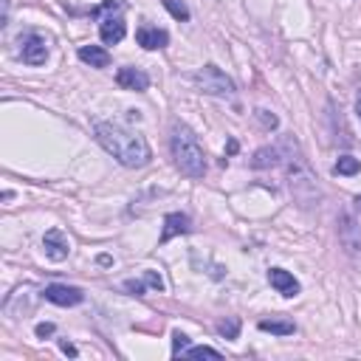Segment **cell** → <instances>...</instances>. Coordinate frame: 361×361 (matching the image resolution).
<instances>
[{"label":"cell","mask_w":361,"mask_h":361,"mask_svg":"<svg viewBox=\"0 0 361 361\" xmlns=\"http://www.w3.org/2000/svg\"><path fill=\"white\" fill-rule=\"evenodd\" d=\"M93 133H96V141H99L118 164H124V166H130V169L147 166L149 158H152L147 141H144L138 133H133V130H127V127H121V124H116V121H96V124H93Z\"/></svg>","instance_id":"1"},{"label":"cell","mask_w":361,"mask_h":361,"mask_svg":"<svg viewBox=\"0 0 361 361\" xmlns=\"http://www.w3.org/2000/svg\"><path fill=\"white\" fill-rule=\"evenodd\" d=\"M169 149H172L175 166H178L186 178H203V172H206V155H203V147H200L197 135H195L186 124H175V127H172Z\"/></svg>","instance_id":"2"},{"label":"cell","mask_w":361,"mask_h":361,"mask_svg":"<svg viewBox=\"0 0 361 361\" xmlns=\"http://www.w3.org/2000/svg\"><path fill=\"white\" fill-rule=\"evenodd\" d=\"M192 82L197 85V90H203V93H209V96H220V99H231V96H234V82H231L217 65H203V68L192 76Z\"/></svg>","instance_id":"3"},{"label":"cell","mask_w":361,"mask_h":361,"mask_svg":"<svg viewBox=\"0 0 361 361\" xmlns=\"http://www.w3.org/2000/svg\"><path fill=\"white\" fill-rule=\"evenodd\" d=\"M338 243L344 245L347 254L361 257V226L353 220V214L341 212L338 214Z\"/></svg>","instance_id":"4"},{"label":"cell","mask_w":361,"mask_h":361,"mask_svg":"<svg viewBox=\"0 0 361 361\" xmlns=\"http://www.w3.org/2000/svg\"><path fill=\"white\" fill-rule=\"evenodd\" d=\"M20 54H23V62L25 65H42L45 59H48V42H45V37H39V34H25V37H20Z\"/></svg>","instance_id":"5"},{"label":"cell","mask_w":361,"mask_h":361,"mask_svg":"<svg viewBox=\"0 0 361 361\" xmlns=\"http://www.w3.org/2000/svg\"><path fill=\"white\" fill-rule=\"evenodd\" d=\"M42 251H45V257H48V259L62 262V259L71 254V240L65 237V231H62V228H48V231H45V237H42Z\"/></svg>","instance_id":"6"},{"label":"cell","mask_w":361,"mask_h":361,"mask_svg":"<svg viewBox=\"0 0 361 361\" xmlns=\"http://www.w3.org/2000/svg\"><path fill=\"white\" fill-rule=\"evenodd\" d=\"M42 296H45L48 302L59 305V307H73V305H79V302L85 299L82 288H73V285H48V288L42 290Z\"/></svg>","instance_id":"7"},{"label":"cell","mask_w":361,"mask_h":361,"mask_svg":"<svg viewBox=\"0 0 361 361\" xmlns=\"http://www.w3.org/2000/svg\"><path fill=\"white\" fill-rule=\"evenodd\" d=\"M124 34H127V28H124V20H121L118 14H104V17L99 20V37H102L104 45L121 42Z\"/></svg>","instance_id":"8"},{"label":"cell","mask_w":361,"mask_h":361,"mask_svg":"<svg viewBox=\"0 0 361 361\" xmlns=\"http://www.w3.org/2000/svg\"><path fill=\"white\" fill-rule=\"evenodd\" d=\"M268 282H271V288H274L276 293H282V296H296V293L302 290L299 279H296L290 271H285V268H271V271H268Z\"/></svg>","instance_id":"9"},{"label":"cell","mask_w":361,"mask_h":361,"mask_svg":"<svg viewBox=\"0 0 361 361\" xmlns=\"http://www.w3.org/2000/svg\"><path fill=\"white\" fill-rule=\"evenodd\" d=\"M135 39H138V45L147 48V51H158V48H166L169 34H166L164 28H158V25H141V28L135 31Z\"/></svg>","instance_id":"10"},{"label":"cell","mask_w":361,"mask_h":361,"mask_svg":"<svg viewBox=\"0 0 361 361\" xmlns=\"http://www.w3.org/2000/svg\"><path fill=\"white\" fill-rule=\"evenodd\" d=\"M116 82H118V87H124V90H147V87H149V76H147L141 68H133V65L118 68Z\"/></svg>","instance_id":"11"},{"label":"cell","mask_w":361,"mask_h":361,"mask_svg":"<svg viewBox=\"0 0 361 361\" xmlns=\"http://www.w3.org/2000/svg\"><path fill=\"white\" fill-rule=\"evenodd\" d=\"M186 231H189V214H183V212H169V214L164 217L161 243H166V240H172V237H178V234H186Z\"/></svg>","instance_id":"12"},{"label":"cell","mask_w":361,"mask_h":361,"mask_svg":"<svg viewBox=\"0 0 361 361\" xmlns=\"http://www.w3.org/2000/svg\"><path fill=\"white\" fill-rule=\"evenodd\" d=\"M279 164H285V152L279 147H259L251 158L254 169H268V166H279Z\"/></svg>","instance_id":"13"},{"label":"cell","mask_w":361,"mask_h":361,"mask_svg":"<svg viewBox=\"0 0 361 361\" xmlns=\"http://www.w3.org/2000/svg\"><path fill=\"white\" fill-rule=\"evenodd\" d=\"M79 59L87 62L90 68H107L110 65V54L102 45H82L79 48Z\"/></svg>","instance_id":"14"},{"label":"cell","mask_w":361,"mask_h":361,"mask_svg":"<svg viewBox=\"0 0 361 361\" xmlns=\"http://www.w3.org/2000/svg\"><path fill=\"white\" fill-rule=\"evenodd\" d=\"M257 327L265 330V333H274V336H290L296 330V324L288 322V319H259Z\"/></svg>","instance_id":"15"},{"label":"cell","mask_w":361,"mask_h":361,"mask_svg":"<svg viewBox=\"0 0 361 361\" xmlns=\"http://www.w3.org/2000/svg\"><path fill=\"white\" fill-rule=\"evenodd\" d=\"M358 169H361V161L353 158V155H341V158L336 161V166H333L336 175H355Z\"/></svg>","instance_id":"16"},{"label":"cell","mask_w":361,"mask_h":361,"mask_svg":"<svg viewBox=\"0 0 361 361\" xmlns=\"http://www.w3.org/2000/svg\"><path fill=\"white\" fill-rule=\"evenodd\" d=\"M164 3V8L175 17V20H189V8L180 3V0H161Z\"/></svg>","instance_id":"17"},{"label":"cell","mask_w":361,"mask_h":361,"mask_svg":"<svg viewBox=\"0 0 361 361\" xmlns=\"http://www.w3.org/2000/svg\"><path fill=\"white\" fill-rule=\"evenodd\" d=\"M257 118H259V124L265 127V130H276L279 127V118L271 113V110H265V107H257V113H254Z\"/></svg>","instance_id":"18"},{"label":"cell","mask_w":361,"mask_h":361,"mask_svg":"<svg viewBox=\"0 0 361 361\" xmlns=\"http://www.w3.org/2000/svg\"><path fill=\"white\" fill-rule=\"evenodd\" d=\"M217 330L226 336V338H237V333H240V322L237 319H228V322H220L217 324Z\"/></svg>","instance_id":"19"},{"label":"cell","mask_w":361,"mask_h":361,"mask_svg":"<svg viewBox=\"0 0 361 361\" xmlns=\"http://www.w3.org/2000/svg\"><path fill=\"white\" fill-rule=\"evenodd\" d=\"M186 350H189V338H186L183 333H175V336H172V355L178 358V355H183Z\"/></svg>","instance_id":"20"},{"label":"cell","mask_w":361,"mask_h":361,"mask_svg":"<svg viewBox=\"0 0 361 361\" xmlns=\"http://www.w3.org/2000/svg\"><path fill=\"white\" fill-rule=\"evenodd\" d=\"M183 355H186V358H197V355H212V358H220V353H217L214 347H189Z\"/></svg>","instance_id":"21"},{"label":"cell","mask_w":361,"mask_h":361,"mask_svg":"<svg viewBox=\"0 0 361 361\" xmlns=\"http://www.w3.org/2000/svg\"><path fill=\"white\" fill-rule=\"evenodd\" d=\"M144 285H147V279H127L124 282V290H130L133 296H141L144 293Z\"/></svg>","instance_id":"22"},{"label":"cell","mask_w":361,"mask_h":361,"mask_svg":"<svg viewBox=\"0 0 361 361\" xmlns=\"http://www.w3.org/2000/svg\"><path fill=\"white\" fill-rule=\"evenodd\" d=\"M144 279H147V285H149V288H158V290L164 288V282H161V276H158L155 271H144Z\"/></svg>","instance_id":"23"},{"label":"cell","mask_w":361,"mask_h":361,"mask_svg":"<svg viewBox=\"0 0 361 361\" xmlns=\"http://www.w3.org/2000/svg\"><path fill=\"white\" fill-rule=\"evenodd\" d=\"M51 333H54V324H51V322L37 324V336H39V338H45V336H51Z\"/></svg>","instance_id":"24"},{"label":"cell","mask_w":361,"mask_h":361,"mask_svg":"<svg viewBox=\"0 0 361 361\" xmlns=\"http://www.w3.org/2000/svg\"><path fill=\"white\" fill-rule=\"evenodd\" d=\"M59 347H62V353H68V355H76V347H73V344H68V341H59Z\"/></svg>","instance_id":"25"},{"label":"cell","mask_w":361,"mask_h":361,"mask_svg":"<svg viewBox=\"0 0 361 361\" xmlns=\"http://www.w3.org/2000/svg\"><path fill=\"white\" fill-rule=\"evenodd\" d=\"M355 116H358V121H361V90H358V96H355Z\"/></svg>","instance_id":"26"},{"label":"cell","mask_w":361,"mask_h":361,"mask_svg":"<svg viewBox=\"0 0 361 361\" xmlns=\"http://www.w3.org/2000/svg\"><path fill=\"white\" fill-rule=\"evenodd\" d=\"M355 209H358V212H361V195H358V197H355Z\"/></svg>","instance_id":"27"}]
</instances>
